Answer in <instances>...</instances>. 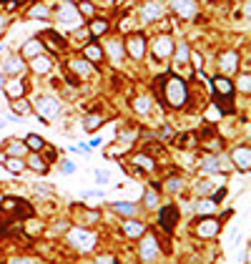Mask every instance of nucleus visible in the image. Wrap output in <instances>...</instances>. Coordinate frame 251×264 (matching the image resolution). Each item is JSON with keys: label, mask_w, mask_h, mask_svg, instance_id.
I'll return each mask as SVG.
<instances>
[{"label": "nucleus", "mask_w": 251, "mask_h": 264, "mask_svg": "<svg viewBox=\"0 0 251 264\" xmlns=\"http://www.w3.org/2000/svg\"><path fill=\"white\" fill-rule=\"evenodd\" d=\"M196 234H198L201 239H211V237H216V234H219V219H214V216H203V219L196 224Z\"/></svg>", "instance_id": "5"}, {"label": "nucleus", "mask_w": 251, "mask_h": 264, "mask_svg": "<svg viewBox=\"0 0 251 264\" xmlns=\"http://www.w3.org/2000/svg\"><path fill=\"white\" fill-rule=\"evenodd\" d=\"M3 86H5V81H3V76H0V88H3Z\"/></svg>", "instance_id": "52"}, {"label": "nucleus", "mask_w": 251, "mask_h": 264, "mask_svg": "<svg viewBox=\"0 0 251 264\" xmlns=\"http://www.w3.org/2000/svg\"><path fill=\"white\" fill-rule=\"evenodd\" d=\"M3 234H5V227H3V224H0V237H3Z\"/></svg>", "instance_id": "51"}, {"label": "nucleus", "mask_w": 251, "mask_h": 264, "mask_svg": "<svg viewBox=\"0 0 251 264\" xmlns=\"http://www.w3.org/2000/svg\"><path fill=\"white\" fill-rule=\"evenodd\" d=\"M3 164H5V169H8V171H13V174H20V171L25 169L23 159H15V156H5V159H3Z\"/></svg>", "instance_id": "21"}, {"label": "nucleus", "mask_w": 251, "mask_h": 264, "mask_svg": "<svg viewBox=\"0 0 251 264\" xmlns=\"http://www.w3.org/2000/svg\"><path fill=\"white\" fill-rule=\"evenodd\" d=\"M211 209H214V201H198V204H196V211H198V214H208Z\"/></svg>", "instance_id": "40"}, {"label": "nucleus", "mask_w": 251, "mask_h": 264, "mask_svg": "<svg viewBox=\"0 0 251 264\" xmlns=\"http://www.w3.org/2000/svg\"><path fill=\"white\" fill-rule=\"evenodd\" d=\"M141 20L143 23H151V20H158L161 15H163V8H161V3H156V0H151V3H143L141 5Z\"/></svg>", "instance_id": "7"}, {"label": "nucleus", "mask_w": 251, "mask_h": 264, "mask_svg": "<svg viewBox=\"0 0 251 264\" xmlns=\"http://www.w3.org/2000/svg\"><path fill=\"white\" fill-rule=\"evenodd\" d=\"M133 108H136L138 114H148V111H151V98H148V96L133 98Z\"/></svg>", "instance_id": "25"}, {"label": "nucleus", "mask_w": 251, "mask_h": 264, "mask_svg": "<svg viewBox=\"0 0 251 264\" xmlns=\"http://www.w3.org/2000/svg\"><path fill=\"white\" fill-rule=\"evenodd\" d=\"M83 56H86V61H88V63H101V61H103V48H101V46H96V43H91V46H86Z\"/></svg>", "instance_id": "17"}, {"label": "nucleus", "mask_w": 251, "mask_h": 264, "mask_svg": "<svg viewBox=\"0 0 251 264\" xmlns=\"http://www.w3.org/2000/svg\"><path fill=\"white\" fill-rule=\"evenodd\" d=\"M156 254H158L156 239L153 237H143V242H141V259L143 262H151V259H156Z\"/></svg>", "instance_id": "9"}, {"label": "nucleus", "mask_w": 251, "mask_h": 264, "mask_svg": "<svg viewBox=\"0 0 251 264\" xmlns=\"http://www.w3.org/2000/svg\"><path fill=\"white\" fill-rule=\"evenodd\" d=\"M25 143H20V141H10L8 143V156H20V154H25Z\"/></svg>", "instance_id": "33"}, {"label": "nucleus", "mask_w": 251, "mask_h": 264, "mask_svg": "<svg viewBox=\"0 0 251 264\" xmlns=\"http://www.w3.org/2000/svg\"><path fill=\"white\" fill-rule=\"evenodd\" d=\"M219 169H221V159L219 156H206L201 161V171L203 174H211V171H219Z\"/></svg>", "instance_id": "20"}, {"label": "nucleus", "mask_w": 251, "mask_h": 264, "mask_svg": "<svg viewBox=\"0 0 251 264\" xmlns=\"http://www.w3.org/2000/svg\"><path fill=\"white\" fill-rule=\"evenodd\" d=\"M169 189H171V192H179V189H181V181H179V179H171V181H169Z\"/></svg>", "instance_id": "45"}, {"label": "nucleus", "mask_w": 251, "mask_h": 264, "mask_svg": "<svg viewBox=\"0 0 251 264\" xmlns=\"http://www.w3.org/2000/svg\"><path fill=\"white\" fill-rule=\"evenodd\" d=\"M58 18H61L63 23H75L80 15H78V8H75V5H70V3H63L61 8H58Z\"/></svg>", "instance_id": "14"}, {"label": "nucleus", "mask_w": 251, "mask_h": 264, "mask_svg": "<svg viewBox=\"0 0 251 264\" xmlns=\"http://www.w3.org/2000/svg\"><path fill=\"white\" fill-rule=\"evenodd\" d=\"M231 161H234V166H236V169L249 171V169H251V148H249V146H236V148L231 151Z\"/></svg>", "instance_id": "6"}, {"label": "nucleus", "mask_w": 251, "mask_h": 264, "mask_svg": "<svg viewBox=\"0 0 251 264\" xmlns=\"http://www.w3.org/2000/svg\"><path fill=\"white\" fill-rule=\"evenodd\" d=\"M153 51H156L158 58H169V56L174 53V41H171L169 35H158L156 43H153Z\"/></svg>", "instance_id": "8"}, {"label": "nucleus", "mask_w": 251, "mask_h": 264, "mask_svg": "<svg viewBox=\"0 0 251 264\" xmlns=\"http://www.w3.org/2000/svg\"><path fill=\"white\" fill-rule=\"evenodd\" d=\"M133 161H136L138 166H143V169H153V161H151L146 154H136V156H133Z\"/></svg>", "instance_id": "36"}, {"label": "nucleus", "mask_w": 251, "mask_h": 264, "mask_svg": "<svg viewBox=\"0 0 251 264\" xmlns=\"http://www.w3.org/2000/svg\"><path fill=\"white\" fill-rule=\"evenodd\" d=\"M5 28V15H0V30Z\"/></svg>", "instance_id": "50"}, {"label": "nucleus", "mask_w": 251, "mask_h": 264, "mask_svg": "<svg viewBox=\"0 0 251 264\" xmlns=\"http://www.w3.org/2000/svg\"><path fill=\"white\" fill-rule=\"evenodd\" d=\"M101 124H103V119H101L98 114H88V116H86V129H88V131H96Z\"/></svg>", "instance_id": "32"}, {"label": "nucleus", "mask_w": 251, "mask_h": 264, "mask_svg": "<svg viewBox=\"0 0 251 264\" xmlns=\"http://www.w3.org/2000/svg\"><path fill=\"white\" fill-rule=\"evenodd\" d=\"M23 66H25V63H23V58H20V56H13V58H8V61H5L3 70H5L8 76H20V73H23Z\"/></svg>", "instance_id": "16"}, {"label": "nucleus", "mask_w": 251, "mask_h": 264, "mask_svg": "<svg viewBox=\"0 0 251 264\" xmlns=\"http://www.w3.org/2000/svg\"><path fill=\"white\" fill-rule=\"evenodd\" d=\"M231 98H234V96H216V106H219L221 116H224V114H234V103H231Z\"/></svg>", "instance_id": "22"}, {"label": "nucleus", "mask_w": 251, "mask_h": 264, "mask_svg": "<svg viewBox=\"0 0 251 264\" xmlns=\"http://www.w3.org/2000/svg\"><path fill=\"white\" fill-rule=\"evenodd\" d=\"M75 8H78V13H86V15H93V10H96V8H93V3H86V0H83V3H78Z\"/></svg>", "instance_id": "39"}, {"label": "nucleus", "mask_w": 251, "mask_h": 264, "mask_svg": "<svg viewBox=\"0 0 251 264\" xmlns=\"http://www.w3.org/2000/svg\"><path fill=\"white\" fill-rule=\"evenodd\" d=\"M58 159V154H56V148H48V161H56Z\"/></svg>", "instance_id": "48"}, {"label": "nucleus", "mask_w": 251, "mask_h": 264, "mask_svg": "<svg viewBox=\"0 0 251 264\" xmlns=\"http://www.w3.org/2000/svg\"><path fill=\"white\" fill-rule=\"evenodd\" d=\"M153 86H156V88H161V93H163V98H166V103H169V106L181 108V106L186 103V98H188L186 81H181V78H176V76H171V73H163V76H161Z\"/></svg>", "instance_id": "1"}, {"label": "nucleus", "mask_w": 251, "mask_h": 264, "mask_svg": "<svg viewBox=\"0 0 251 264\" xmlns=\"http://www.w3.org/2000/svg\"><path fill=\"white\" fill-rule=\"evenodd\" d=\"M158 204V197H156V192H148L146 194V206H156Z\"/></svg>", "instance_id": "41"}, {"label": "nucleus", "mask_w": 251, "mask_h": 264, "mask_svg": "<svg viewBox=\"0 0 251 264\" xmlns=\"http://www.w3.org/2000/svg\"><path fill=\"white\" fill-rule=\"evenodd\" d=\"M28 164H30V169H35V171H40V174H46V171H48V164H46L40 156H30V159H28Z\"/></svg>", "instance_id": "34"}, {"label": "nucleus", "mask_w": 251, "mask_h": 264, "mask_svg": "<svg viewBox=\"0 0 251 264\" xmlns=\"http://www.w3.org/2000/svg\"><path fill=\"white\" fill-rule=\"evenodd\" d=\"M143 232H146V229H143V224H141V221H131V219L123 221V234L128 237V239H141V237H143Z\"/></svg>", "instance_id": "15"}, {"label": "nucleus", "mask_w": 251, "mask_h": 264, "mask_svg": "<svg viewBox=\"0 0 251 264\" xmlns=\"http://www.w3.org/2000/svg\"><path fill=\"white\" fill-rule=\"evenodd\" d=\"M96 264H116V259H113V257H98Z\"/></svg>", "instance_id": "46"}, {"label": "nucleus", "mask_w": 251, "mask_h": 264, "mask_svg": "<svg viewBox=\"0 0 251 264\" xmlns=\"http://www.w3.org/2000/svg\"><path fill=\"white\" fill-rule=\"evenodd\" d=\"M106 30H108V23H106V20H93L88 33H91V35H103Z\"/></svg>", "instance_id": "31"}, {"label": "nucleus", "mask_w": 251, "mask_h": 264, "mask_svg": "<svg viewBox=\"0 0 251 264\" xmlns=\"http://www.w3.org/2000/svg\"><path fill=\"white\" fill-rule=\"evenodd\" d=\"M136 204H128V201H116L113 204V211H118V214H126V216H133L136 214Z\"/></svg>", "instance_id": "27"}, {"label": "nucleus", "mask_w": 251, "mask_h": 264, "mask_svg": "<svg viewBox=\"0 0 251 264\" xmlns=\"http://www.w3.org/2000/svg\"><path fill=\"white\" fill-rule=\"evenodd\" d=\"M68 242H70L75 249H80V252H91L93 244H96V234H91V232H86V229H70V232H68Z\"/></svg>", "instance_id": "2"}, {"label": "nucleus", "mask_w": 251, "mask_h": 264, "mask_svg": "<svg viewBox=\"0 0 251 264\" xmlns=\"http://www.w3.org/2000/svg\"><path fill=\"white\" fill-rule=\"evenodd\" d=\"M176 221H179V209H176V206H171V204H169V206H163V209H161V214H158V224L163 227V232H166V234H171V232H174Z\"/></svg>", "instance_id": "4"}, {"label": "nucleus", "mask_w": 251, "mask_h": 264, "mask_svg": "<svg viewBox=\"0 0 251 264\" xmlns=\"http://www.w3.org/2000/svg\"><path fill=\"white\" fill-rule=\"evenodd\" d=\"M30 63H33V70H35V73H48L51 66H53V63H51V58H46L43 53H40V56H35V58H30Z\"/></svg>", "instance_id": "19"}, {"label": "nucleus", "mask_w": 251, "mask_h": 264, "mask_svg": "<svg viewBox=\"0 0 251 264\" xmlns=\"http://www.w3.org/2000/svg\"><path fill=\"white\" fill-rule=\"evenodd\" d=\"M96 184H108V174L106 171H96Z\"/></svg>", "instance_id": "42"}, {"label": "nucleus", "mask_w": 251, "mask_h": 264, "mask_svg": "<svg viewBox=\"0 0 251 264\" xmlns=\"http://www.w3.org/2000/svg\"><path fill=\"white\" fill-rule=\"evenodd\" d=\"M10 106H13V111H15V114H20V116H25V114H30V111H33V108H30V103H28L23 96H20V98H13V101H10Z\"/></svg>", "instance_id": "23"}, {"label": "nucleus", "mask_w": 251, "mask_h": 264, "mask_svg": "<svg viewBox=\"0 0 251 264\" xmlns=\"http://www.w3.org/2000/svg\"><path fill=\"white\" fill-rule=\"evenodd\" d=\"M0 199H3V194H0Z\"/></svg>", "instance_id": "53"}, {"label": "nucleus", "mask_w": 251, "mask_h": 264, "mask_svg": "<svg viewBox=\"0 0 251 264\" xmlns=\"http://www.w3.org/2000/svg\"><path fill=\"white\" fill-rule=\"evenodd\" d=\"M108 53H111L113 61H121V56H123V46H121L118 41H113V43H108Z\"/></svg>", "instance_id": "35"}, {"label": "nucleus", "mask_w": 251, "mask_h": 264, "mask_svg": "<svg viewBox=\"0 0 251 264\" xmlns=\"http://www.w3.org/2000/svg\"><path fill=\"white\" fill-rule=\"evenodd\" d=\"M174 10L181 18H193L196 15V0H174Z\"/></svg>", "instance_id": "10"}, {"label": "nucleus", "mask_w": 251, "mask_h": 264, "mask_svg": "<svg viewBox=\"0 0 251 264\" xmlns=\"http://www.w3.org/2000/svg\"><path fill=\"white\" fill-rule=\"evenodd\" d=\"M143 51H146L143 35H131V38H128V53H131L133 58H143Z\"/></svg>", "instance_id": "13"}, {"label": "nucleus", "mask_w": 251, "mask_h": 264, "mask_svg": "<svg viewBox=\"0 0 251 264\" xmlns=\"http://www.w3.org/2000/svg\"><path fill=\"white\" fill-rule=\"evenodd\" d=\"M176 53H179V56H176V63H179V66H181V63H186V61H188V46H186V43H181Z\"/></svg>", "instance_id": "37"}, {"label": "nucleus", "mask_w": 251, "mask_h": 264, "mask_svg": "<svg viewBox=\"0 0 251 264\" xmlns=\"http://www.w3.org/2000/svg\"><path fill=\"white\" fill-rule=\"evenodd\" d=\"M40 53H43L40 38H33V41H28V43L20 48V58H35V56H40Z\"/></svg>", "instance_id": "11"}, {"label": "nucleus", "mask_w": 251, "mask_h": 264, "mask_svg": "<svg viewBox=\"0 0 251 264\" xmlns=\"http://www.w3.org/2000/svg\"><path fill=\"white\" fill-rule=\"evenodd\" d=\"M191 61H193V66H196V68L203 66V58H201V53H191Z\"/></svg>", "instance_id": "44"}, {"label": "nucleus", "mask_w": 251, "mask_h": 264, "mask_svg": "<svg viewBox=\"0 0 251 264\" xmlns=\"http://www.w3.org/2000/svg\"><path fill=\"white\" fill-rule=\"evenodd\" d=\"M51 15V10L46 8V5H33L30 10H28V18H33V20H46Z\"/></svg>", "instance_id": "24"}, {"label": "nucleus", "mask_w": 251, "mask_h": 264, "mask_svg": "<svg viewBox=\"0 0 251 264\" xmlns=\"http://www.w3.org/2000/svg\"><path fill=\"white\" fill-rule=\"evenodd\" d=\"M236 61H239V56H236V53H224V56L219 58V66H221L224 73H231V70L236 68Z\"/></svg>", "instance_id": "18"}, {"label": "nucleus", "mask_w": 251, "mask_h": 264, "mask_svg": "<svg viewBox=\"0 0 251 264\" xmlns=\"http://www.w3.org/2000/svg\"><path fill=\"white\" fill-rule=\"evenodd\" d=\"M35 111H38L46 121H51L53 116H58L61 103H58L53 96H38V101H35Z\"/></svg>", "instance_id": "3"}, {"label": "nucleus", "mask_w": 251, "mask_h": 264, "mask_svg": "<svg viewBox=\"0 0 251 264\" xmlns=\"http://www.w3.org/2000/svg\"><path fill=\"white\" fill-rule=\"evenodd\" d=\"M214 91H216V96H234V83L226 76H216L214 78Z\"/></svg>", "instance_id": "12"}, {"label": "nucleus", "mask_w": 251, "mask_h": 264, "mask_svg": "<svg viewBox=\"0 0 251 264\" xmlns=\"http://www.w3.org/2000/svg\"><path fill=\"white\" fill-rule=\"evenodd\" d=\"M224 197H226V189H216V192H214V197H211V201H214V204H219Z\"/></svg>", "instance_id": "43"}, {"label": "nucleus", "mask_w": 251, "mask_h": 264, "mask_svg": "<svg viewBox=\"0 0 251 264\" xmlns=\"http://www.w3.org/2000/svg\"><path fill=\"white\" fill-rule=\"evenodd\" d=\"M5 91L13 96V98H18V96H23V81L20 78H13L8 86H5Z\"/></svg>", "instance_id": "29"}, {"label": "nucleus", "mask_w": 251, "mask_h": 264, "mask_svg": "<svg viewBox=\"0 0 251 264\" xmlns=\"http://www.w3.org/2000/svg\"><path fill=\"white\" fill-rule=\"evenodd\" d=\"M25 146H28L30 151H40V148L46 146V141H43L40 136H35V133H28V136H25Z\"/></svg>", "instance_id": "26"}, {"label": "nucleus", "mask_w": 251, "mask_h": 264, "mask_svg": "<svg viewBox=\"0 0 251 264\" xmlns=\"http://www.w3.org/2000/svg\"><path fill=\"white\" fill-rule=\"evenodd\" d=\"M40 43H48V46H51V51H58V48H63V41H58V38H56V33H53V30L43 33Z\"/></svg>", "instance_id": "28"}, {"label": "nucleus", "mask_w": 251, "mask_h": 264, "mask_svg": "<svg viewBox=\"0 0 251 264\" xmlns=\"http://www.w3.org/2000/svg\"><path fill=\"white\" fill-rule=\"evenodd\" d=\"M73 70L78 76H91V63L86 58H78V61H73Z\"/></svg>", "instance_id": "30"}, {"label": "nucleus", "mask_w": 251, "mask_h": 264, "mask_svg": "<svg viewBox=\"0 0 251 264\" xmlns=\"http://www.w3.org/2000/svg\"><path fill=\"white\" fill-rule=\"evenodd\" d=\"M13 264H33V262H30V259H15Z\"/></svg>", "instance_id": "49"}, {"label": "nucleus", "mask_w": 251, "mask_h": 264, "mask_svg": "<svg viewBox=\"0 0 251 264\" xmlns=\"http://www.w3.org/2000/svg\"><path fill=\"white\" fill-rule=\"evenodd\" d=\"M239 88H241L244 93H249V91H251V78H249V73H241V78H239Z\"/></svg>", "instance_id": "38"}, {"label": "nucleus", "mask_w": 251, "mask_h": 264, "mask_svg": "<svg viewBox=\"0 0 251 264\" xmlns=\"http://www.w3.org/2000/svg\"><path fill=\"white\" fill-rule=\"evenodd\" d=\"M35 189H38V192H43V194H51V192H53V189H51V186H46V184H35Z\"/></svg>", "instance_id": "47"}]
</instances>
